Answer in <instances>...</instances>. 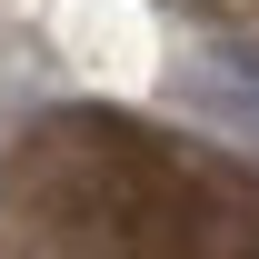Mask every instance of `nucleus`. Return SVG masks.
Returning <instances> with one entry per match:
<instances>
[{
    "instance_id": "f257e3e1",
    "label": "nucleus",
    "mask_w": 259,
    "mask_h": 259,
    "mask_svg": "<svg viewBox=\"0 0 259 259\" xmlns=\"http://www.w3.org/2000/svg\"><path fill=\"white\" fill-rule=\"evenodd\" d=\"M220 10H239V20H259V0H220Z\"/></svg>"
}]
</instances>
